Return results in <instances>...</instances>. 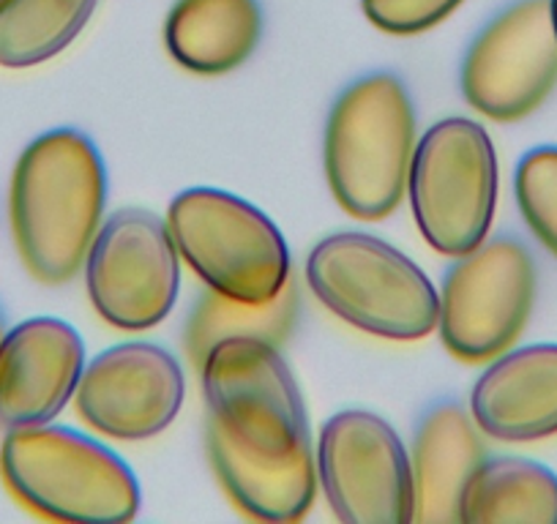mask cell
I'll return each mask as SVG.
<instances>
[{"mask_svg": "<svg viewBox=\"0 0 557 524\" xmlns=\"http://www.w3.org/2000/svg\"><path fill=\"white\" fill-rule=\"evenodd\" d=\"M107 205V170L77 128L30 142L12 175V233L30 276L66 285L83 269Z\"/></svg>", "mask_w": 557, "mask_h": 524, "instance_id": "obj_1", "label": "cell"}, {"mask_svg": "<svg viewBox=\"0 0 557 524\" xmlns=\"http://www.w3.org/2000/svg\"><path fill=\"white\" fill-rule=\"evenodd\" d=\"M416 153V112L394 74L356 79L325 126V175L350 216L377 222L396 211Z\"/></svg>", "mask_w": 557, "mask_h": 524, "instance_id": "obj_2", "label": "cell"}, {"mask_svg": "<svg viewBox=\"0 0 557 524\" xmlns=\"http://www.w3.org/2000/svg\"><path fill=\"white\" fill-rule=\"evenodd\" d=\"M307 285L329 312L363 334L418 341L437 328L441 296L416 262L367 233H336L307 260Z\"/></svg>", "mask_w": 557, "mask_h": 524, "instance_id": "obj_3", "label": "cell"}, {"mask_svg": "<svg viewBox=\"0 0 557 524\" xmlns=\"http://www.w3.org/2000/svg\"><path fill=\"white\" fill-rule=\"evenodd\" d=\"M0 473L14 497L45 519L112 524L137 516L139 486L132 470L110 448L66 426L9 432Z\"/></svg>", "mask_w": 557, "mask_h": 524, "instance_id": "obj_4", "label": "cell"}, {"mask_svg": "<svg viewBox=\"0 0 557 524\" xmlns=\"http://www.w3.org/2000/svg\"><path fill=\"white\" fill-rule=\"evenodd\" d=\"M168 229L191 271L235 301L265 303L293 279L285 235L230 191H181L170 205Z\"/></svg>", "mask_w": 557, "mask_h": 524, "instance_id": "obj_5", "label": "cell"}, {"mask_svg": "<svg viewBox=\"0 0 557 524\" xmlns=\"http://www.w3.org/2000/svg\"><path fill=\"white\" fill-rule=\"evenodd\" d=\"M407 191L432 249L462 257L484 244L497 205V153L486 128L470 117L435 123L412 153Z\"/></svg>", "mask_w": 557, "mask_h": 524, "instance_id": "obj_6", "label": "cell"}, {"mask_svg": "<svg viewBox=\"0 0 557 524\" xmlns=\"http://www.w3.org/2000/svg\"><path fill=\"white\" fill-rule=\"evenodd\" d=\"M208 421L260 457H287L309 446L307 408L276 345L224 339L200 366Z\"/></svg>", "mask_w": 557, "mask_h": 524, "instance_id": "obj_7", "label": "cell"}, {"mask_svg": "<svg viewBox=\"0 0 557 524\" xmlns=\"http://www.w3.org/2000/svg\"><path fill=\"white\" fill-rule=\"evenodd\" d=\"M535 301V262L513 238L484 240L459 257L441 292L443 345L459 361L506 352L524 330Z\"/></svg>", "mask_w": 557, "mask_h": 524, "instance_id": "obj_8", "label": "cell"}, {"mask_svg": "<svg viewBox=\"0 0 557 524\" xmlns=\"http://www.w3.org/2000/svg\"><path fill=\"white\" fill-rule=\"evenodd\" d=\"M85 285L96 314L117 330H148L175 307L178 249L168 224L148 211L107 219L85 257Z\"/></svg>", "mask_w": 557, "mask_h": 524, "instance_id": "obj_9", "label": "cell"}, {"mask_svg": "<svg viewBox=\"0 0 557 524\" xmlns=\"http://www.w3.org/2000/svg\"><path fill=\"white\" fill-rule=\"evenodd\" d=\"M325 500L347 524H407L416 516L412 467L388 421L367 410L336 413L320 432Z\"/></svg>", "mask_w": 557, "mask_h": 524, "instance_id": "obj_10", "label": "cell"}, {"mask_svg": "<svg viewBox=\"0 0 557 524\" xmlns=\"http://www.w3.org/2000/svg\"><path fill=\"white\" fill-rule=\"evenodd\" d=\"M557 85V34L549 0H517L470 45L462 93L473 110L511 123L539 110Z\"/></svg>", "mask_w": 557, "mask_h": 524, "instance_id": "obj_11", "label": "cell"}, {"mask_svg": "<svg viewBox=\"0 0 557 524\" xmlns=\"http://www.w3.org/2000/svg\"><path fill=\"white\" fill-rule=\"evenodd\" d=\"M181 363L148 341L115 345L83 369L74 404L90 429L112 440H148L168 429L184 404Z\"/></svg>", "mask_w": 557, "mask_h": 524, "instance_id": "obj_12", "label": "cell"}, {"mask_svg": "<svg viewBox=\"0 0 557 524\" xmlns=\"http://www.w3.org/2000/svg\"><path fill=\"white\" fill-rule=\"evenodd\" d=\"M85 369L83 336L58 317H34L0 345V429L50 424Z\"/></svg>", "mask_w": 557, "mask_h": 524, "instance_id": "obj_13", "label": "cell"}, {"mask_svg": "<svg viewBox=\"0 0 557 524\" xmlns=\"http://www.w3.org/2000/svg\"><path fill=\"white\" fill-rule=\"evenodd\" d=\"M470 415L486 437L503 442L557 435V345L500 352L473 385Z\"/></svg>", "mask_w": 557, "mask_h": 524, "instance_id": "obj_14", "label": "cell"}, {"mask_svg": "<svg viewBox=\"0 0 557 524\" xmlns=\"http://www.w3.org/2000/svg\"><path fill=\"white\" fill-rule=\"evenodd\" d=\"M208 457L230 500L260 522H296L307 516L318 491L312 448L287 457H260L238 446L222 426L208 421Z\"/></svg>", "mask_w": 557, "mask_h": 524, "instance_id": "obj_15", "label": "cell"}, {"mask_svg": "<svg viewBox=\"0 0 557 524\" xmlns=\"http://www.w3.org/2000/svg\"><path fill=\"white\" fill-rule=\"evenodd\" d=\"M484 462L473 415L462 404L441 402L421 419L412 440V497L418 524L459 522V502L470 475Z\"/></svg>", "mask_w": 557, "mask_h": 524, "instance_id": "obj_16", "label": "cell"}, {"mask_svg": "<svg viewBox=\"0 0 557 524\" xmlns=\"http://www.w3.org/2000/svg\"><path fill=\"white\" fill-rule=\"evenodd\" d=\"M262 36L257 0H178L164 25L173 61L195 74H224L249 61Z\"/></svg>", "mask_w": 557, "mask_h": 524, "instance_id": "obj_17", "label": "cell"}, {"mask_svg": "<svg viewBox=\"0 0 557 524\" xmlns=\"http://www.w3.org/2000/svg\"><path fill=\"white\" fill-rule=\"evenodd\" d=\"M462 524H557V475L530 459H484L459 502Z\"/></svg>", "mask_w": 557, "mask_h": 524, "instance_id": "obj_18", "label": "cell"}, {"mask_svg": "<svg viewBox=\"0 0 557 524\" xmlns=\"http://www.w3.org/2000/svg\"><path fill=\"white\" fill-rule=\"evenodd\" d=\"M298 317L296 282H287L285 290L265 303L235 301L208 287L191 309L186 323V355L197 369L202 366L211 347L224 339H262L268 345H285Z\"/></svg>", "mask_w": 557, "mask_h": 524, "instance_id": "obj_19", "label": "cell"}, {"mask_svg": "<svg viewBox=\"0 0 557 524\" xmlns=\"http://www.w3.org/2000/svg\"><path fill=\"white\" fill-rule=\"evenodd\" d=\"M96 0H0V66L28 68L66 50Z\"/></svg>", "mask_w": 557, "mask_h": 524, "instance_id": "obj_20", "label": "cell"}, {"mask_svg": "<svg viewBox=\"0 0 557 524\" xmlns=\"http://www.w3.org/2000/svg\"><path fill=\"white\" fill-rule=\"evenodd\" d=\"M513 191L522 219L535 238L557 257V148L544 146L524 153L513 175Z\"/></svg>", "mask_w": 557, "mask_h": 524, "instance_id": "obj_21", "label": "cell"}, {"mask_svg": "<svg viewBox=\"0 0 557 524\" xmlns=\"http://www.w3.org/2000/svg\"><path fill=\"white\" fill-rule=\"evenodd\" d=\"M465 0H361L374 28L394 36L424 34L451 17Z\"/></svg>", "mask_w": 557, "mask_h": 524, "instance_id": "obj_22", "label": "cell"}, {"mask_svg": "<svg viewBox=\"0 0 557 524\" xmlns=\"http://www.w3.org/2000/svg\"><path fill=\"white\" fill-rule=\"evenodd\" d=\"M549 12H552V25H555V34H557V0H549Z\"/></svg>", "mask_w": 557, "mask_h": 524, "instance_id": "obj_23", "label": "cell"}, {"mask_svg": "<svg viewBox=\"0 0 557 524\" xmlns=\"http://www.w3.org/2000/svg\"><path fill=\"white\" fill-rule=\"evenodd\" d=\"M3 336H7V328H3V317H0V345H3Z\"/></svg>", "mask_w": 557, "mask_h": 524, "instance_id": "obj_24", "label": "cell"}]
</instances>
